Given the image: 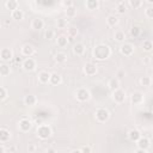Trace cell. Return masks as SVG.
<instances>
[{
  "mask_svg": "<svg viewBox=\"0 0 153 153\" xmlns=\"http://www.w3.org/2000/svg\"><path fill=\"white\" fill-rule=\"evenodd\" d=\"M110 55H111V48L105 43L96 44L92 49V56L97 61H105L110 57Z\"/></svg>",
  "mask_w": 153,
  "mask_h": 153,
  "instance_id": "cell-1",
  "label": "cell"
},
{
  "mask_svg": "<svg viewBox=\"0 0 153 153\" xmlns=\"http://www.w3.org/2000/svg\"><path fill=\"white\" fill-rule=\"evenodd\" d=\"M36 134H37V136H38L41 140H48V139L51 136L53 130H51V128H50L49 124L42 123V124H39V126L37 127Z\"/></svg>",
  "mask_w": 153,
  "mask_h": 153,
  "instance_id": "cell-2",
  "label": "cell"
},
{
  "mask_svg": "<svg viewBox=\"0 0 153 153\" xmlns=\"http://www.w3.org/2000/svg\"><path fill=\"white\" fill-rule=\"evenodd\" d=\"M94 117H96V120H97L99 123H104V122L109 121V118H110V112H109V110L105 109V108H98V109L96 110V112H94Z\"/></svg>",
  "mask_w": 153,
  "mask_h": 153,
  "instance_id": "cell-3",
  "label": "cell"
},
{
  "mask_svg": "<svg viewBox=\"0 0 153 153\" xmlns=\"http://www.w3.org/2000/svg\"><path fill=\"white\" fill-rule=\"evenodd\" d=\"M75 98H76V100L84 103V102L90 100L91 93H90V91H88L86 87H79V88L75 91Z\"/></svg>",
  "mask_w": 153,
  "mask_h": 153,
  "instance_id": "cell-4",
  "label": "cell"
},
{
  "mask_svg": "<svg viewBox=\"0 0 153 153\" xmlns=\"http://www.w3.org/2000/svg\"><path fill=\"white\" fill-rule=\"evenodd\" d=\"M136 145H137V149L136 152H147L151 147V140L147 137V136H141L137 141H136Z\"/></svg>",
  "mask_w": 153,
  "mask_h": 153,
  "instance_id": "cell-5",
  "label": "cell"
},
{
  "mask_svg": "<svg viewBox=\"0 0 153 153\" xmlns=\"http://www.w3.org/2000/svg\"><path fill=\"white\" fill-rule=\"evenodd\" d=\"M97 71H98L97 65L93 63V62H86L84 65V67H82V72H84V74L86 76H93V75H96L97 74Z\"/></svg>",
  "mask_w": 153,
  "mask_h": 153,
  "instance_id": "cell-6",
  "label": "cell"
},
{
  "mask_svg": "<svg viewBox=\"0 0 153 153\" xmlns=\"http://www.w3.org/2000/svg\"><path fill=\"white\" fill-rule=\"evenodd\" d=\"M32 126H33V123H32V121L29 120V118H22V120L18 122V129H19L22 133H27V131H30L31 128H32Z\"/></svg>",
  "mask_w": 153,
  "mask_h": 153,
  "instance_id": "cell-7",
  "label": "cell"
},
{
  "mask_svg": "<svg viewBox=\"0 0 153 153\" xmlns=\"http://www.w3.org/2000/svg\"><path fill=\"white\" fill-rule=\"evenodd\" d=\"M36 66H37L36 60L32 59V57H26V59L23 61V63H22V67H23L24 71H26V72H32V71H35V69H36Z\"/></svg>",
  "mask_w": 153,
  "mask_h": 153,
  "instance_id": "cell-8",
  "label": "cell"
},
{
  "mask_svg": "<svg viewBox=\"0 0 153 153\" xmlns=\"http://www.w3.org/2000/svg\"><path fill=\"white\" fill-rule=\"evenodd\" d=\"M112 100L117 104H122L126 100V92L122 88H117L112 91Z\"/></svg>",
  "mask_w": 153,
  "mask_h": 153,
  "instance_id": "cell-9",
  "label": "cell"
},
{
  "mask_svg": "<svg viewBox=\"0 0 153 153\" xmlns=\"http://www.w3.org/2000/svg\"><path fill=\"white\" fill-rule=\"evenodd\" d=\"M120 53L123 56H131L134 54V45L131 43H126L123 42L122 45L120 47Z\"/></svg>",
  "mask_w": 153,
  "mask_h": 153,
  "instance_id": "cell-10",
  "label": "cell"
},
{
  "mask_svg": "<svg viewBox=\"0 0 153 153\" xmlns=\"http://www.w3.org/2000/svg\"><path fill=\"white\" fill-rule=\"evenodd\" d=\"M143 99H145V97H143V94L140 91H135L130 96V102H131L133 105H140V104H142L143 103Z\"/></svg>",
  "mask_w": 153,
  "mask_h": 153,
  "instance_id": "cell-11",
  "label": "cell"
},
{
  "mask_svg": "<svg viewBox=\"0 0 153 153\" xmlns=\"http://www.w3.org/2000/svg\"><path fill=\"white\" fill-rule=\"evenodd\" d=\"M13 51L10 49V48H2L0 50V59L4 61V62H7V61H11L13 60Z\"/></svg>",
  "mask_w": 153,
  "mask_h": 153,
  "instance_id": "cell-12",
  "label": "cell"
},
{
  "mask_svg": "<svg viewBox=\"0 0 153 153\" xmlns=\"http://www.w3.org/2000/svg\"><path fill=\"white\" fill-rule=\"evenodd\" d=\"M35 51H36L35 47H33L32 44H30V43H26V44H24V45L22 47V55H23V56L31 57V56L35 54Z\"/></svg>",
  "mask_w": 153,
  "mask_h": 153,
  "instance_id": "cell-13",
  "label": "cell"
},
{
  "mask_svg": "<svg viewBox=\"0 0 153 153\" xmlns=\"http://www.w3.org/2000/svg\"><path fill=\"white\" fill-rule=\"evenodd\" d=\"M141 136H142V134H141V131H140L137 128H131V129L128 131V139H129L130 141H133V142H136Z\"/></svg>",
  "mask_w": 153,
  "mask_h": 153,
  "instance_id": "cell-14",
  "label": "cell"
},
{
  "mask_svg": "<svg viewBox=\"0 0 153 153\" xmlns=\"http://www.w3.org/2000/svg\"><path fill=\"white\" fill-rule=\"evenodd\" d=\"M50 75H51V73H49L48 71H41L39 73H38V81L41 82V84H49V80H50Z\"/></svg>",
  "mask_w": 153,
  "mask_h": 153,
  "instance_id": "cell-15",
  "label": "cell"
},
{
  "mask_svg": "<svg viewBox=\"0 0 153 153\" xmlns=\"http://www.w3.org/2000/svg\"><path fill=\"white\" fill-rule=\"evenodd\" d=\"M11 131L7 129V128H5V127H1L0 128V142H7V141H10V139H11Z\"/></svg>",
  "mask_w": 153,
  "mask_h": 153,
  "instance_id": "cell-16",
  "label": "cell"
},
{
  "mask_svg": "<svg viewBox=\"0 0 153 153\" xmlns=\"http://www.w3.org/2000/svg\"><path fill=\"white\" fill-rule=\"evenodd\" d=\"M23 102H24V104L26 106H35L37 104V97L35 94H26L24 97Z\"/></svg>",
  "mask_w": 153,
  "mask_h": 153,
  "instance_id": "cell-17",
  "label": "cell"
},
{
  "mask_svg": "<svg viewBox=\"0 0 153 153\" xmlns=\"http://www.w3.org/2000/svg\"><path fill=\"white\" fill-rule=\"evenodd\" d=\"M61 82H62V76H61L59 73H56V72L51 73V75H50V80H49V84H50V85H53V86H56V85H60Z\"/></svg>",
  "mask_w": 153,
  "mask_h": 153,
  "instance_id": "cell-18",
  "label": "cell"
},
{
  "mask_svg": "<svg viewBox=\"0 0 153 153\" xmlns=\"http://www.w3.org/2000/svg\"><path fill=\"white\" fill-rule=\"evenodd\" d=\"M73 53L75 54V55H78V56H80V55H82L84 53H85V45H84V43H81V42H76L74 45H73Z\"/></svg>",
  "mask_w": 153,
  "mask_h": 153,
  "instance_id": "cell-19",
  "label": "cell"
},
{
  "mask_svg": "<svg viewBox=\"0 0 153 153\" xmlns=\"http://www.w3.org/2000/svg\"><path fill=\"white\" fill-rule=\"evenodd\" d=\"M108 87H109V90H110L111 92L115 91V90H117V88H120V79H118L117 76L111 78V79L108 81Z\"/></svg>",
  "mask_w": 153,
  "mask_h": 153,
  "instance_id": "cell-20",
  "label": "cell"
},
{
  "mask_svg": "<svg viewBox=\"0 0 153 153\" xmlns=\"http://www.w3.org/2000/svg\"><path fill=\"white\" fill-rule=\"evenodd\" d=\"M31 27L33 30H41L44 27V20L42 18H35L31 22Z\"/></svg>",
  "mask_w": 153,
  "mask_h": 153,
  "instance_id": "cell-21",
  "label": "cell"
},
{
  "mask_svg": "<svg viewBox=\"0 0 153 153\" xmlns=\"http://www.w3.org/2000/svg\"><path fill=\"white\" fill-rule=\"evenodd\" d=\"M68 42H69L68 36H65V35H60V36H57V38H56V44H57V47H60V48L67 47Z\"/></svg>",
  "mask_w": 153,
  "mask_h": 153,
  "instance_id": "cell-22",
  "label": "cell"
},
{
  "mask_svg": "<svg viewBox=\"0 0 153 153\" xmlns=\"http://www.w3.org/2000/svg\"><path fill=\"white\" fill-rule=\"evenodd\" d=\"M54 60L56 63H65L67 61V54L63 51H57L54 55Z\"/></svg>",
  "mask_w": 153,
  "mask_h": 153,
  "instance_id": "cell-23",
  "label": "cell"
},
{
  "mask_svg": "<svg viewBox=\"0 0 153 153\" xmlns=\"http://www.w3.org/2000/svg\"><path fill=\"white\" fill-rule=\"evenodd\" d=\"M85 7H86L88 11H96V10L99 7V1H98V0H86Z\"/></svg>",
  "mask_w": 153,
  "mask_h": 153,
  "instance_id": "cell-24",
  "label": "cell"
},
{
  "mask_svg": "<svg viewBox=\"0 0 153 153\" xmlns=\"http://www.w3.org/2000/svg\"><path fill=\"white\" fill-rule=\"evenodd\" d=\"M5 7H6L8 11L13 12L14 10L19 8V4H18L17 0H6V2H5Z\"/></svg>",
  "mask_w": 153,
  "mask_h": 153,
  "instance_id": "cell-25",
  "label": "cell"
},
{
  "mask_svg": "<svg viewBox=\"0 0 153 153\" xmlns=\"http://www.w3.org/2000/svg\"><path fill=\"white\" fill-rule=\"evenodd\" d=\"M11 18H12L13 20L19 22V20H22V19L24 18V12H23L22 10L17 8V10H14L13 12H11Z\"/></svg>",
  "mask_w": 153,
  "mask_h": 153,
  "instance_id": "cell-26",
  "label": "cell"
},
{
  "mask_svg": "<svg viewBox=\"0 0 153 153\" xmlns=\"http://www.w3.org/2000/svg\"><path fill=\"white\" fill-rule=\"evenodd\" d=\"M118 22H120V19H118L117 16H115V14H110V16H108V18H106V24H108L109 26H111V27H115V26L118 24Z\"/></svg>",
  "mask_w": 153,
  "mask_h": 153,
  "instance_id": "cell-27",
  "label": "cell"
},
{
  "mask_svg": "<svg viewBox=\"0 0 153 153\" xmlns=\"http://www.w3.org/2000/svg\"><path fill=\"white\" fill-rule=\"evenodd\" d=\"M114 39H115L116 42L123 43L124 39H126V33H124V31H122V30H117V31L115 32V35H114Z\"/></svg>",
  "mask_w": 153,
  "mask_h": 153,
  "instance_id": "cell-28",
  "label": "cell"
},
{
  "mask_svg": "<svg viewBox=\"0 0 153 153\" xmlns=\"http://www.w3.org/2000/svg\"><path fill=\"white\" fill-rule=\"evenodd\" d=\"M141 47H142V50H143V51L149 53V51H152V50H153V42H152V41H149V39H145V41L142 42Z\"/></svg>",
  "mask_w": 153,
  "mask_h": 153,
  "instance_id": "cell-29",
  "label": "cell"
},
{
  "mask_svg": "<svg viewBox=\"0 0 153 153\" xmlns=\"http://www.w3.org/2000/svg\"><path fill=\"white\" fill-rule=\"evenodd\" d=\"M67 36H68V39L72 41L74 37L78 36V29H76L75 26H69V27L67 29Z\"/></svg>",
  "mask_w": 153,
  "mask_h": 153,
  "instance_id": "cell-30",
  "label": "cell"
},
{
  "mask_svg": "<svg viewBox=\"0 0 153 153\" xmlns=\"http://www.w3.org/2000/svg\"><path fill=\"white\" fill-rule=\"evenodd\" d=\"M10 73H11V67H10V65L2 63V65L0 66V75H1V76H6V75H8Z\"/></svg>",
  "mask_w": 153,
  "mask_h": 153,
  "instance_id": "cell-31",
  "label": "cell"
},
{
  "mask_svg": "<svg viewBox=\"0 0 153 153\" xmlns=\"http://www.w3.org/2000/svg\"><path fill=\"white\" fill-rule=\"evenodd\" d=\"M66 16L68 18H73L76 16V8L74 6H69V7H66Z\"/></svg>",
  "mask_w": 153,
  "mask_h": 153,
  "instance_id": "cell-32",
  "label": "cell"
},
{
  "mask_svg": "<svg viewBox=\"0 0 153 153\" xmlns=\"http://www.w3.org/2000/svg\"><path fill=\"white\" fill-rule=\"evenodd\" d=\"M140 84H141V86H145V87H148L151 84H152V78L151 76H141V79H140Z\"/></svg>",
  "mask_w": 153,
  "mask_h": 153,
  "instance_id": "cell-33",
  "label": "cell"
},
{
  "mask_svg": "<svg viewBox=\"0 0 153 153\" xmlns=\"http://www.w3.org/2000/svg\"><path fill=\"white\" fill-rule=\"evenodd\" d=\"M116 12H117L118 14H124V13L127 12V6H126V4H124V2L117 4V6H116Z\"/></svg>",
  "mask_w": 153,
  "mask_h": 153,
  "instance_id": "cell-34",
  "label": "cell"
},
{
  "mask_svg": "<svg viewBox=\"0 0 153 153\" xmlns=\"http://www.w3.org/2000/svg\"><path fill=\"white\" fill-rule=\"evenodd\" d=\"M7 97H8V91H7V88L5 87V86H1L0 87V100H6L7 99Z\"/></svg>",
  "mask_w": 153,
  "mask_h": 153,
  "instance_id": "cell-35",
  "label": "cell"
},
{
  "mask_svg": "<svg viewBox=\"0 0 153 153\" xmlns=\"http://www.w3.org/2000/svg\"><path fill=\"white\" fill-rule=\"evenodd\" d=\"M142 5V0H129V6L131 8H140Z\"/></svg>",
  "mask_w": 153,
  "mask_h": 153,
  "instance_id": "cell-36",
  "label": "cell"
},
{
  "mask_svg": "<svg viewBox=\"0 0 153 153\" xmlns=\"http://www.w3.org/2000/svg\"><path fill=\"white\" fill-rule=\"evenodd\" d=\"M44 37L47 39H53L55 37V31L53 29H47L45 32H44Z\"/></svg>",
  "mask_w": 153,
  "mask_h": 153,
  "instance_id": "cell-37",
  "label": "cell"
},
{
  "mask_svg": "<svg viewBox=\"0 0 153 153\" xmlns=\"http://www.w3.org/2000/svg\"><path fill=\"white\" fill-rule=\"evenodd\" d=\"M56 25H57V27H59V29H65V27L67 26V20H66V19H63V18H60V19H57Z\"/></svg>",
  "mask_w": 153,
  "mask_h": 153,
  "instance_id": "cell-38",
  "label": "cell"
},
{
  "mask_svg": "<svg viewBox=\"0 0 153 153\" xmlns=\"http://www.w3.org/2000/svg\"><path fill=\"white\" fill-rule=\"evenodd\" d=\"M140 32H141V30H140L139 26H133V27L130 29V35H131L133 37H137V36L140 35Z\"/></svg>",
  "mask_w": 153,
  "mask_h": 153,
  "instance_id": "cell-39",
  "label": "cell"
},
{
  "mask_svg": "<svg viewBox=\"0 0 153 153\" xmlns=\"http://www.w3.org/2000/svg\"><path fill=\"white\" fill-rule=\"evenodd\" d=\"M145 16L149 19H153V6H149L145 10Z\"/></svg>",
  "mask_w": 153,
  "mask_h": 153,
  "instance_id": "cell-40",
  "label": "cell"
},
{
  "mask_svg": "<svg viewBox=\"0 0 153 153\" xmlns=\"http://www.w3.org/2000/svg\"><path fill=\"white\" fill-rule=\"evenodd\" d=\"M80 151L84 152V153H91V152H92V148L88 147V146H84V147L80 148Z\"/></svg>",
  "mask_w": 153,
  "mask_h": 153,
  "instance_id": "cell-41",
  "label": "cell"
},
{
  "mask_svg": "<svg viewBox=\"0 0 153 153\" xmlns=\"http://www.w3.org/2000/svg\"><path fill=\"white\" fill-rule=\"evenodd\" d=\"M62 4L66 7H69V6H73V0H62Z\"/></svg>",
  "mask_w": 153,
  "mask_h": 153,
  "instance_id": "cell-42",
  "label": "cell"
},
{
  "mask_svg": "<svg viewBox=\"0 0 153 153\" xmlns=\"http://www.w3.org/2000/svg\"><path fill=\"white\" fill-rule=\"evenodd\" d=\"M116 76H117L118 79H121V78H123V76H124V71H122V69H120V71H117V73H116Z\"/></svg>",
  "mask_w": 153,
  "mask_h": 153,
  "instance_id": "cell-43",
  "label": "cell"
},
{
  "mask_svg": "<svg viewBox=\"0 0 153 153\" xmlns=\"http://www.w3.org/2000/svg\"><path fill=\"white\" fill-rule=\"evenodd\" d=\"M149 61H151V57H149V56H145V57L142 59V62H143V63H148Z\"/></svg>",
  "mask_w": 153,
  "mask_h": 153,
  "instance_id": "cell-44",
  "label": "cell"
},
{
  "mask_svg": "<svg viewBox=\"0 0 153 153\" xmlns=\"http://www.w3.org/2000/svg\"><path fill=\"white\" fill-rule=\"evenodd\" d=\"M27 151H29V152H35V151H36V147H35L33 145H30V146L27 147Z\"/></svg>",
  "mask_w": 153,
  "mask_h": 153,
  "instance_id": "cell-45",
  "label": "cell"
},
{
  "mask_svg": "<svg viewBox=\"0 0 153 153\" xmlns=\"http://www.w3.org/2000/svg\"><path fill=\"white\" fill-rule=\"evenodd\" d=\"M5 152H6V148H5V146L1 143V145H0V153H5Z\"/></svg>",
  "mask_w": 153,
  "mask_h": 153,
  "instance_id": "cell-46",
  "label": "cell"
},
{
  "mask_svg": "<svg viewBox=\"0 0 153 153\" xmlns=\"http://www.w3.org/2000/svg\"><path fill=\"white\" fill-rule=\"evenodd\" d=\"M47 152H50V153H55L56 149L55 148H47Z\"/></svg>",
  "mask_w": 153,
  "mask_h": 153,
  "instance_id": "cell-47",
  "label": "cell"
},
{
  "mask_svg": "<svg viewBox=\"0 0 153 153\" xmlns=\"http://www.w3.org/2000/svg\"><path fill=\"white\" fill-rule=\"evenodd\" d=\"M16 151H17V148H16L14 146H11V147H10V152H16Z\"/></svg>",
  "mask_w": 153,
  "mask_h": 153,
  "instance_id": "cell-48",
  "label": "cell"
},
{
  "mask_svg": "<svg viewBox=\"0 0 153 153\" xmlns=\"http://www.w3.org/2000/svg\"><path fill=\"white\" fill-rule=\"evenodd\" d=\"M10 23H11V19H6V20H5V24H6V25H8Z\"/></svg>",
  "mask_w": 153,
  "mask_h": 153,
  "instance_id": "cell-49",
  "label": "cell"
},
{
  "mask_svg": "<svg viewBox=\"0 0 153 153\" xmlns=\"http://www.w3.org/2000/svg\"><path fill=\"white\" fill-rule=\"evenodd\" d=\"M148 4H153V0H146Z\"/></svg>",
  "mask_w": 153,
  "mask_h": 153,
  "instance_id": "cell-50",
  "label": "cell"
},
{
  "mask_svg": "<svg viewBox=\"0 0 153 153\" xmlns=\"http://www.w3.org/2000/svg\"><path fill=\"white\" fill-rule=\"evenodd\" d=\"M103 1H110V0H103Z\"/></svg>",
  "mask_w": 153,
  "mask_h": 153,
  "instance_id": "cell-51",
  "label": "cell"
},
{
  "mask_svg": "<svg viewBox=\"0 0 153 153\" xmlns=\"http://www.w3.org/2000/svg\"><path fill=\"white\" fill-rule=\"evenodd\" d=\"M152 81H153V76H152Z\"/></svg>",
  "mask_w": 153,
  "mask_h": 153,
  "instance_id": "cell-52",
  "label": "cell"
}]
</instances>
